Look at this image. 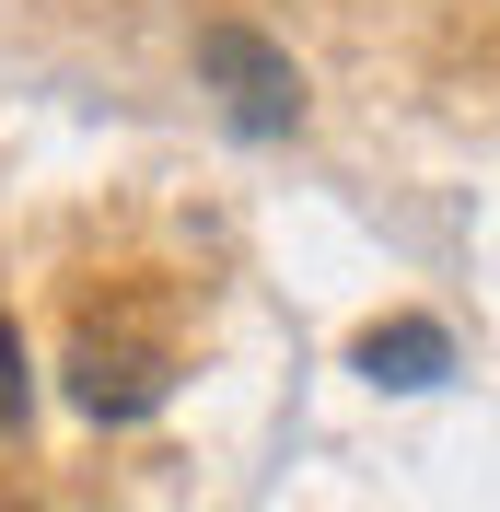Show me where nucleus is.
I'll use <instances>...</instances> for the list:
<instances>
[{
  "label": "nucleus",
  "instance_id": "obj_1",
  "mask_svg": "<svg viewBox=\"0 0 500 512\" xmlns=\"http://www.w3.org/2000/svg\"><path fill=\"white\" fill-rule=\"evenodd\" d=\"M198 82L221 94V117L245 128V140H291L303 128V70L256 24H198Z\"/></svg>",
  "mask_w": 500,
  "mask_h": 512
},
{
  "label": "nucleus",
  "instance_id": "obj_2",
  "mask_svg": "<svg viewBox=\"0 0 500 512\" xmlns=\"http://www.w3.org/2000/svg\"><path fill=\"white\" fill-rule=\"evenodd\" d=\"M163 384H175V373H163L152 338H105V326H94V338L70 350V396H82V419H152Z\"/></svg>",
  "mask_w": 500,
  "mask_h": 512
},
{
  "label": "nucleus",
  "instance_id": "obj_3",
  "mask_svg": "<svg viewBox=\"0 0 500 512\" xmlns=\"http://www.w3.org/2000/svg\"><path fill=\"white\" fill-rule=\"evenodd\" d=\"M361 384H384V396H419V384L454 373V338H442L431 315H396V326H361Z\"/></svg>",
  "mask_w": 500,
  "mask_h": 512
},
{
  "label": "nucleus",
  "instance_id": "obj_4",
  "mask_svg": "<svg viewBox=\"0 0 500 512\" xmlns=\"http://www.w3.org/2000/svg\"><path fill=\"white\" fill-rule=\"evenodd\" d=\"M24 396H35V373H24V326L0 315V431L24 419Z\"/></svg>",
  "mask_w": 500,
  "mask_h": 512
}]
</instances>
